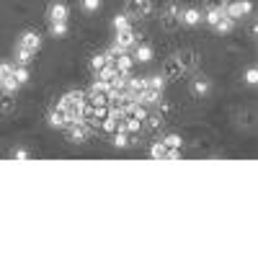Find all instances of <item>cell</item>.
Returning a JSON list of instances; mask_svg holds the SVG:
<instances>
[{
	"instance_id": "21",
	"label": "cell",
	"mask_w": 258,
	"mask_h": 258,
	"mask_svg": "<svg viewBox=\"0 0 258 258\" xmlns=\"http://www.w3.org/2000/svg\"><path fill=\"white\" fill-rule=\"evenodd\" d=\"M114 78H116V70L111 68V64H106V68L98 70V83H103V85H109Z\"/></svg>"
},
{
	"instance_id": "4",
	"label": "cell",
	"mask_w": 258,
	"mask_h": 258,
	"mask_svg": "<svg viewBox=\"0 0 258 258\" xmlns=\"http://www.w3.org/2000/svg\"><path fill=\"white\" fill-rule=\"evenodd\" d=\"M64 129H68V140L70 142H85V140H88V132H91V129L88 126H85L83 121H75V124H68V126H64Z\"/></svg>"
},
{
	"instance_id": "16",
	"label": "cell",
	"mask_w": 258,
	"mask_h": 258,
	"mask_svg": "<svg viewBox=\"0 0 258 258\" xmlns=\"http://www.w3.org/2000/svg\"><path fill=\"white\" fill-rule=\"evenodd\" d=\"M34 59V52L31 49H26V47H16V64H24V68H26V64Z\"/></svg>"
},
{
	"instance_id": "29",
	"label": "cell",
	"mask_w": 258,
	"mask_h": 258,
	"mask_svg": "<svg viewBox=\"0 0 258 258\" xmlns=\"http://www.w3.org/2000/svg\"><path fill=\"white\" fill-rule=\"evenodd\" d=\"M114 29H116V31H126V29H132V26H129V18H126V13L114 16Z\"/></svg>"
},
{
	"instance_id": "9",
	"label": "cell",
	"mask_w": 258,
	"mask_h": 258,
	"mask_svg": "<svg viewBox=\"0 0 258 258\" xmlns=\"http://www.w3.org/2000/svg\"><path fill=\"white\" fill-rule=\"evenodd\" d=\"M181 24H186V26H199V24H202V11L194 8V6L183 8V11H181Z\"/></svg>"
},
{
	"instance_id": "20",
	"label": "cell",
	"mask_w": 258,
	"mask_h": 258,
	"mask_svg": "<svg viewBox=\"0 0 258 258\" xmlns=\"http://www.w3.org/2000/svg\"><path fill=\"white\" fill-rule=\"evenodd\" d=\"M16 109V98H13V93H3L0 96V111L3 114H11Z\"/></svg>"
},
{
	"instance_id": "22",
	"label": "cell",
	"mask_w": 258,
	"mask_h": 258,
	"mask_svg": "<svg viewBox=\"0 0 258 258\" xmlns=\"http://www.w3.org/2000/svg\"><path fill=\"white\" fill-rule=\"evenodd\" d=\"M101 132H103V135H114V132H119V121L111 119V116L101 119Z\"/></svg>"
},
{
	"instance_id": "15",
	"label": "cell",
	"mask_w": 258,
	"mask_h": 258,
	"mask_svg": "<svg viewBox=\"0 0 258 258\" xmlns=\"http://www.w3.org/2000/svg\"><path fill=\"white\" fill-rule=\"evenodd\" d=\"M222 13H225V8H207V13H202V21H207V24L214 29V24L222 18Z\"/></svg>"
},
{
	"instance_id": "13",
	"label": "cell",
	"mask_w": 258,
	"mask_h": 258,
	"mask_svg": "<svg viewBox=\"0 0 258 258\" xmlns=\"http://www.w3.org/2000/svg\"><path fill=\"white\" fill-rule=\"evenodd\" d=\"M49 21H68V6L64 3H52L49 6Z\"/></svg>"
},
{
	"instance_id": "8",
	"label": "cell",
	"mask_w": 258,
	"mask_h": 258,
	"mask_svg": "<svg viewBox=\"0 0 258 258\" xmlns=\"http://www.w3.org/2000/svg\"><path fill=\"white\" fill-rule=\"evenodd\" d=\"M153 54H155L153 47L137 39V44L132 47V59H135V62H150V59H153Z\"/></svg>"
},
{
	"instance_id": "14",
	"label": "cell",
	"mask_w": 258,
	"mask_h": 258,
	"mask_svg": "<svg viewBox=\"0 0 258 258\" xmlns=\"http://www.w3.org/2000/svg\"><path fill=\"white\" fill-rule=\"evenodd\" d=\"M181 75H183V68L178 64L176 57H170V59L165 62V78H181Z\"/></svg>"
},
{
	"instance_id": "7",
	"label": "cell",
	"mask_w": 258,
	"mask_h": 258,
	"mask_svg": "<svg viewBox=\"0 0 258 258\" xmlns=\"http://www.w3.org/2000/svg\"><path fill=\"white\" fill-rule=\"evenodd\" d=\"M18 44L21 47H26V49H31L34 54L39 52V47H41V36L36 34V31H24L18 36Z\"/></svg>"
},
{
	"instance_id": "32",
	"label": "cell",
	"mask_w": 258,
	"mask_h": 258,
	"mask_svg": "<svg viewBox=\"0 0 258 258\" xmlns=\"http://www.w3.org/2000/svg\"><path fill=\"white\" fill-rule=\"evenodd\" d=\"M13 158L16 160H29L31 155H29V150H13Z\"/></svg>"
},
{
	"instance_id": "17",
	"label": "cell",
	"mask_w": 258,
	"mask_h": 258,
	"mask_svg": "<svg viewBox=\"0 0 258 258\" xmlns=\"http://www.w3.org/2000/svg\"><path fill=\"white\" fill-rule=\"evenodd\" d=\"M214 29H217L220 34H230V31L235 29V21H232L227 13H222V18L217 21V24H214Z\"/></svg>"
},
{
	"instance_id": "30",
	"label": "cell",
	"mask_w": 258,
	"mask_h": 258,
	"mask_svg": "<svg viewBox=\"0 0 258 258\" xmlns=\"http://www.w3.org/2000/svg\"><path fill=\"white\" fill-rule=\"evenodd\" d=\"M245 83H248V85H255V83H258V70H255V68H248V70H245Z\"/></svg>"
},
{
	"instance_id": "18",
	"label": "cell",
	"mask_w": 258,
	"mask_h": 258,
	"mask_svg": "<svg viewBox=\"0 0 258 258\" xmlns=\"http://www.w3.org/2000/svg\"><path fill=\"white\" fill-rule=\"evenodd\" d=\"M147 88L163 93V91H165V75H150V78H147Z\"/></svg>"
},
{
	"instance_id": "24",
	"label": "cell",
	"mask_w": 258,
	"mask_h": 258,
	"mask_svg": "<svg viewBox=\"0 0 258 258\" xmlns=\"http://www.w3.org/2000/svg\"><path fill=\"white\" fill-rule=\"evenodd\" d=\"M52 36H68V21H52Z\"/></svg>"
},
{
	"instance_id": "33",
	"label": "cell",
	"mask_w": 258,
	"mask_h": 258,
	"mask_svg": "<svg viewBox=\"0 0 258 258\" xmlns=\"http://www.w3.org/2000/svg\"><path fill=\"white\" fill-rule=\"evenodd\" d=\"M227 0H207V8H225Z\"/></svg>"
},
{
	"instance_id": "1",
	"label": "cell",
	"mask_w": 258,
	"mask_h": 258,
	"mask_svg": "<svg viewBox=\"0 0 258 258\" xmlns=\"http://www.w3.org/2000/svg\"><path fill=\"white\" fill-rule=\"evenodd\" d=\"M225 13L238 21V18H245V16H253V3L250 0H230V3H225Z\"/></svg>"
},
{
	"instance_id": "28",
	"label": "cell",
	"mask_w": 258,
	"mask_h": 258,
	"mask_svg": "<svg viewBox=\"0 0 258 258\" xmlns=\"http://www.w3.org/2000/svg\"><path fill=\"white\" fill-rule=\"evenodd\" d=\"M80 6L85 13H98L101 11V0H80Z\"/></svg>"
},
{
	"instance_id": "10",
	"label": "cell",
	"mask_w": 258,
	"mask_h": 258,
	"mask_svg": "<svg viewBox=\"0 0 258 258\" xmlns=\"http://www.w3.org/2000/svg\"><path fill=\"white\" fill-rule=\"evenodd\" d=\"M49 124H52L54 129H64V126L70 124V116H68V111H64L62 106L52 109V114H49Z\"/></svg>"
},
{
	"instance_id": "2",
	"label": "cell",
	"mask_w": 258,
	"mask_h": 258,
	"mask_svg": "<svg viewBox=\"0 0 258 258\" xmlns=\"http://www.w3.org/2000/svg\"><path fill=\"white\" fill-rule=\"evenodd\" d=\"M137 44V34L132 29H126V31H116V41H114V47L111 52H129Z\"/></svg>"
},
{
	"instance_id": "5",
	"label": "cell",
	"mask_w": 258,
	"mask_h": 258,
	"mask_svg": "<svg viewBox=\"0 0 258 258\" xmlns=\"http://www.w3.org/2000/svg\"><path fill=\"white\" fill-rule=\"evenodd\" d=\"M153 6H150V0H126V16H150Z\"/></svg>"
},
{
	"instance_id": "25",
	"label": "cell",
	"mask_w": 258,
	"mask_h": 258,
	"mask_svg": "<svg viewBox=\"0 0 258 258\" xmlns=\"http://www.w3.org/2000/svg\"><path fill=\"white\" fill-rule=\"evenodd\" d=\"M109 64V54H93L91 57V68H93V73H98L101 68H106Z\"/></svg>"
},
{
	"instance_id": "19",
	"label": "cell",
	"mask_w": 258,
	"mask_h": 258,
	"mask_svg": "<svg viewBox=\"0 0 258 258\" xmlns=\"http://www.w3.org/2000/svg\"><path fill=\"white\" fill-rule=\"evenodd\" d=\"M11 75L16 78V83H18V85H26V83H29V78H31V75H29V70L24 68V64H13V73H11Z\"/></svg>"
},
{
	"instance_id": "27",
	"label": "cell",
	"mask_w": 258,
	"mask_h": 258,
	"mask_svg": "<svg viewBox=\"0 0 258 258\" xmlns=\"http://www.w3.org/2000/svg\"><path fill=\"white\" fill-rule=\"evenodd\" d=\"M0 88H3V93H16V91L21 88V85L16 83V78H13V75H8L3 83H0Z\"/></svg>"
},
{
	"instance_id": "6",
	"label": "cell",
	"mask_w": 258,
	"mask_h": 258,
	"mask_svg": "<svg viewBox=\"0 0 258 258\" xmlns=\"http://www.w3.org/2000/svg\"><path fill=\"white\" fill-rule=\"evenodd\" d=\"M209 91H212L209 78H194V80H191V96H194V98H207Z\"/></svg>"
},
{
	"instance_id": "12",
	"label": "cell",
	"mask_w": 258,
	"mask_h": 258,
	"mask_svg": "<svg viewBox=\"0 0 258 258\" xmlns=\"http://www.w3.org/2000/svg\"><path fill=\"white\" fill-rule=\"evenodd\" d=\"M135 142H137V140H135L132 135H126V132H114V135H111V145H114V147H121V150H124V147H132Z\"/></svg>"
},
{
	"instance_id": "31",
	"label": "cell",
	"mask_w": 258,
	"mask_h": 258,
	"mask_svg": "<svg viewBox=\"0 0 258 258\" xmlns=\"http://www.w3.org/2000/svg\"><path fill=\"white\" fill-rule=\"evenodd\" d=\"M13 73V64H8V62H0V83H3L8 75Z\"/></svg>"
},
{
	"instance_id": "3",
	"label": "cell",
	"mask_w": 258,
	"mask_h": 258,
	"mask_svg": "<svg viewBox=\"0 0 258 258\" xmlns=\"http://www.w3.org/2000/svg\"><path fill=\"white\" fill-rule=\"evenodd\" d=\"M160 21H163L165 29H176V26L181 24V8H178V3H168V6L163 8Z\"/></svg>"
},
{
	"instance_id": "23",
	"label": "cell",
	"mask_w": 258,
	"mask_h": 258,
	"mask_svg": "<svg viewBox=\"0 0 258 258\" xmlns=\"http://www.w3.org/2000/svg\"><path fill=\"white\" fill-rule=\"evenodd\" d=\"M165 155H168V147L163 142H155L153 147H150V158L153 160H165Z\"/></svg>"
},
{
	"instance_id": "11",
	"label": "cell",
	"mask_w": 258,
	"mask_h": 258,
	"mask_svg": "<svg viewBox=\"0 0 258 258\" xmlns=\"http://www.w3.org/2000/svg\"><path fill=\"white\" fill-rule=\"evenodd\" d=\"M176 59H178V64L183 68V73H186V70H194V68L199 64V57H197V52H191V49H186V52L176 54Z\"/></svg>"
},
{
	"instance_id": "26",
	"label": "cell",
	"mask_w": 258,
	"mask_h": 258,
	"mask_svg": "<svg viewBox=\"0 0 258 258\" xmlns=\"http://www.w3.org/2000/svg\"><path fill=\"white\" fill-rule=\"evenodd\" d=\"M165 147H173V150H181L183 147V140H181V135H168V137H163L160 140Z\"/></svg>"
}]
</instances>
